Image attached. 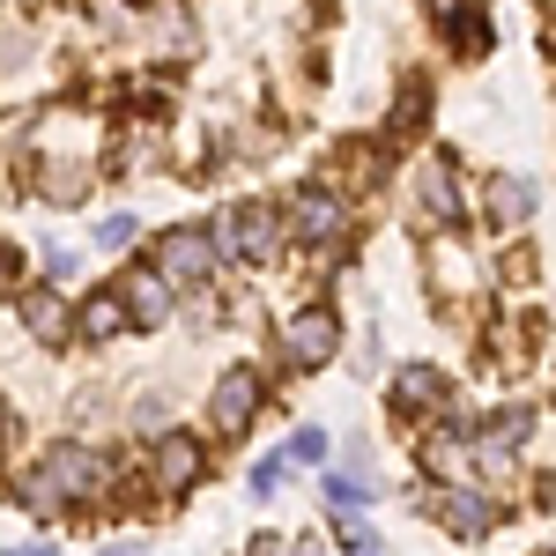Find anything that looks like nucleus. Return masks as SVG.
<instances>
[{
	"instance_id": "18",
	"label": "nucleus",
	"mask_w": 556,
	"mask_h": 556,
	"mask_svg": "<svg viewBox=\"0 0 556 556\" xmlns=\"http://www.w3.org/2000/svg\"><path fill=\"white\" fill-rule=\"evenodd\" d=\"M445 38H453V52H490V15H482V8H475V0H460V8H453V15H445Z\"/></svg>"
},
{
	"instance_id": "16",
	"label": "nucleus",
	"mask_w": 556,
	"mask_h": 556,
	"mask_svg": "<svg viewBox=\"0 0 556 556\" xmlns=\"http://www.w3.org/2000/svg\"><path fill=\"white\" fill-rule=\"evenodd\" d=\"M371 497H379V475L364 468V445H356V453H349V468L327 475V505H334V513H364Z\"/></svg>"
},
{
	"instance_id": "22",
	"label": "nucleus",
	"mask_w": 556,
	"mask_h": 556,
	"mask_svg": "<svg viewBox=\"0 0 556 556\" xmlns=\"http://www.w3.org/2000/svg\"><path fill=\"white\" fill-rule=\"evenodd\" d=\"M134 430H141V438H164V430H172V401H164V393H141V401H134Z\"/></svg>"
},
{
	"instance_id": "7",
	"label": "nucleus",
	"mask_w": 556,
	"mask_h": 556,
	"mask_svg": "<svg viewBox=\"0 0 556 556\" xmlns=\"http://www.w3.org/2000/svg\"><path fill=\"white\" fill-rule=\"evenodd\" d=\"M260 401H267V379H260L253 364H230L223 379H215V393H208V416H215V430H253V416H260Z\"/></svg>"
},
{
	"instance_id": "13",
	"label": "nucleus",
	"mask_w": 556,
	"mask_h": 556,
	"mask_svg": "<svg viewBox=\"0 0 556 556\" xmlns=\"http://www.w3.org/2000/svg\"><path fill=\"white\" fill-rule=\"evenodd\" d=\"M119 304H127V327L156 334V327L172 319V282H164L156 267H134L127 282H119Z\"/></svg>"
},
{
	"instance_id": "32",
	"label": "nucleus",
	"mask_w": 556,
	"mask_h": 556,
	"mask_svg": "<svg viewBox=\"0 0 556 556\" xmlns=\"http://www.w3.org/2000/svg\"><path fill=\"white\" fill-rule=\"evenodd\" d=\"M290 556H327V549H319V542H312V534H304V542H290Z\"/></svg>"
},
{
	"instance_id": "9",
	"label": "nucleus",
	"mask_w": 556,
	"mask_h": 556,
	"mask_svg": "<svg viewBox=\"0 0 556 556\" xmlns=\"http://www.w3.org/2000/svg\"><path fill=\"white\" fill-rule=\"evenodd\" d=\"M416 201L438 230H460L468 223V201H460V178H453V156H424L416 164Z\"/></svg>"
},
{
	"instance_id": "14",
	"label": "nucleus",
	"mask_w": 556,
	"mask_h": 556,
	"mask_svg": "<svg viewBox=\"0 0 556 556\" xmlns=\"http://www.w3.org/2000/svg\"><path fill=\"white\" fill-rule=\"evenodd\" d=\"M445 371H430V364H401L393 371V408L401 416H430V408H445Z\"/></svg>"
},
{
	"instance_id": "15",
	"label": "nucleus",
	"mask_w": 556,
	"mask_h": 556,
	"mask_svg": "<svg viewBox=\"0 0 556 556\" xmlns=\"http://www.w3.org/2000/svg\"><path fill=\"white\" fill-rule=\"evenodd\" d=\"M527 438H534V408H497L490 424L475 430V453H482V460H519Z\"/></svg>"
},
{
	"instance_id": "8",
	"label": "nucleus",
	"mask_w": 556,
	"mask_h": 556,
	"mask_svg": "<svg viewBox=\"0 0 556 556\" xmlns=\"http://www.w3.org/2000/svg\"><path fill=\"white\" fill-rule=\"evenodd\" d=\"M89 156H75V149H30V186H38L52 208H75L89 193Z\"/></svg>"
},
{
	"instance_id": "25",
	"label": "nucleus",
	"mask_w": 556,
	"mask_h": 556,
	"mask_svg": "<svg viewBox=\"0 0 556 556\" xmlns=\"http://www.w3.org/2000/svg\"><path fill=\"white\" fill-rule=\"evenodd\" d=\"M75 267H83V253H75V245H45V282H67Z\"/></svg>"
},
{
	"instance_id": "19",
	"label": "nucleus",
	"mask_w": 556,
	"mask_h": 556,
	"mask_svg": "<svg viewBox=\"0 0 556 556\" xmlns=\"http://www.w3.org/2000/svg\"><path fill=\"white\" fill-rule=\"evenodd\" d=\"M430 475H438V482H468V445H460V438H453V430H445V438H430Z\"/></svg>"
},
{
	"instance_id": "3",
	"label": "nucleus",
	"mask_w": 556,
	"mask_h": 556,
	"mask_svg": "<svg viewBox=\"0 0 556 556\" xmlns=\"http://www.w3.org/2000/svg\"><path fill=\"white\" fill-rule=\"evenodd\" d=\"M149 267H156L172 290H208L215 275H223V253H215V238L201 230V223H178V230H164V238H156Z\"/></svg>"
},
{
	"instance_id": "26",
	"label": "nucleus",
	"mask_w": 556,
	"mask_h": 556,
	"mask_svg": "<svg viewBox=\"0 0 556 556\" xmlns=\"http://www.w3.org/2000/svg\"><path fill=\"white\" fill-rule=\"evenodd\" d=\"M15 290H23V253L0 245V298H15Z\"/></svg>"
},
{
	"instance_id": "4",
	"label": "nucleus",
	"mask_w": 556,
	"mask_h": 556,
	"mask_svg": "<svg viewBox=\"0 0 556 556\" xmlns=\"http://www.w3.org/2000/svg\"><path fill=\"white\" fill-rule=\"evenodd\" d=\"M334 349H342V319H334L327 304H304L298 319L282 327V364H290V371H327Z\"/></svg>"
},
{
	"instance_id": "12",
	"label": "nucleus",
	"mask_w": 556,
	"mask_h": 556,
	"mask_svg": "<svg viewBox=\"0 0 556 556\" xmlns=\"http://www.w3.org/2000/svg\"><path fill=\"white\" fill-rule=\"evenodd\" d=\"M534 208H542L534 178H519V172H490V178H482V215H490L497 230H519Z\"/></svg>"
},
{
	"instance_id": "11",
	"label": "nucleus",
	"mask_w": 556,
	"mask_h": 556,
	"mask_svg": "<svg viewBox=\"0 0 556 556\" xmlns=\"http://www.w3.org/2000/svg\"><path fill=\"white\" fill-rule=\"evenodd\" d=\"M201 468H208V460H201V445H193V438H178V430L149 445V482H156L164 497H178V490H193V482H201Z\"/></svg>"
},
{
	"instance_id": "17",
	"label": "nucleus",
	"mask_w": 556,
	"mask_h": 556,
	"mask_svg": "<svg viewBox=\"0 0 556 556\" xmlns=\"http://www.w3.org/2000/svg\"><path fill=\"white\" fill-rule=\"evenodd\" d=\"M75 334H89V342H119V334H134V327H127V304H119V290H97V298L75 312Z\"/></svg>"
},
{
	"instance_id": "31",
	"label": "nucleus",
	"mask_w": 556,
	"mask_h": 556,
	"mask_svg": "<svg viewBox=\"0 0 556 556\" xmlns=\"http://www.w3.org/2000/svg\"><path fill=\"white\" fill-rule=\"evenodd\" d=\"M0 556H60L52 542H30V549H0Z\"/></svg>"
},
{
	"instance_id": "24",
	"label": "nucleus",
	"mask_w": 556,
	"mask_h": 556,
	"mask_svg": "<svg viewBox=\"0 0 556 556\" xmlns=\"http://www.w3.org/2000/svg\"><path fill=\"white\" fill-rule=\"evenodd\" d=\"M119 149H127V164H149V156L164 149V134H156V127H127V141H119Z\"/></svg>"
},
{
	"instance_id": "28",
	"label": "nucleus",
	"mask_w": 556,
	"mask_h": 556,
	"mask_svg": "<svg viewBox=\"0 0 556 556\" xmlns=\"http://www.w3.org/2000/svg\"><path fill=\"white\" fill-rule=\"evenodd\" d=\"M275 482H282V460H260V468H253V490H260V497H275Z\"/></svg>"
},
{
	"instance_id": "5",
	"label": "nucleus",
	"mask_w": 556,
	"mask_h": 556,
	"mask_svg": "<svg viewBox=\"0 0 556 556\" xmlns=\"http://www.w3.org/2000/svg\"><path fill=\"white\" fill-rule=\"evenodd\" d=\"M430 513H438L445 534H460V542H482V534L505 519L497 497H482V490H468V482H438V490H430Z\"/></svg>"
},
{
	"instance_id": "27",
	"label": "nucleus",
	"mask_w": 556,
	"mask_h": 556,
	"mask_svg": "<svg viewBox=\"0 0 556 556\" xmlns=\"http://www.w3.org/2000/svg\"><path fill=\"white\" fill-rule=\"evenodd\" d=\"M30 60V38L23 30H0V67H23Z\"/></svg>"
},
{
	"instance_id": "23",
	"label": "nucleus",
	"mask_w": 556,
	"mask_h": 556,
	"mask_svg": "<svg viewBox=\"0 0 556 556\" xmlns=\"http://www.w3.org/2000/svg\"><path fill=\"white\" fill-rule=\"evenodd\" d=\"M334 534H342L349 556H379V534L364 527V513H334Z\"/></svg>"
},
{
	"instance_id": "10",
	"label": "nucleus",
	"mask_w": 556,
	"mask_h": 556,
	"mask_svg": "<svg viewBox=\"0 0 556 556\" xmlns=\"http://www.w3.org/2000/svg\"><path fill=\"white\" fill-rule=\"evenodd\" d=\"M15 312H23V334L30 342H67L75 334V312L60 304V282H38V290H15Z\"/></svg>"
},
{
	"instance_id": "2",
	"label": "nucleus",
	"mask_w": 556,
	"mask_h": 556,
	"mask_svg": "<svg viewBox=\"0 0 556 556\" xmlns=\"http://www.w3.org/2000/svg\"><path fill=\"white\" fill-rule=\"evenodd\" d=\"M208 238H215V253L223 260H275L282 253V208H267V201H238V208H223L208 223Z\"/></svg>"
},
{
	"instance_id": "29",
	"label": "nucleus",
	"mask_w": 556,
	"mask_h": 556,
	"mask_svg": "<svg viewBox=\"0 0 556 556\" xmlns=\"http://www.w3.org/2000/svg\"><path fill=\"white\" fill-rule=\"evenodd\" d=\"M104 556H149V542L141 534H119V542H104Z\"/></svg>"
},
{
	"instance_id": "33",
	"label": "nucleus",
	"mask_w": 556,
	"mask_h": 556,
	"mask_svg": "<svg viewBox=\"0 0 556 556\" xmlns=\"http://www.w3.org/2000/svg\"><path fill=\"white\" fill-rule=\"evenodd\" d=\"M453 8H460V0H430V15H438V23H445V15H453Z\"/></svg>"
},
{
	"instance_id": "30",
	"label": "nucleus",
	"mask_w": 556,
	"mask_h": 556,
	"mask_svg": "<svg viewBox=\"0 0 556 556\" xmlns=\"http://www.w3.org/2000/svg\"><path fill=\"white\" fill-rule=\"evenodd\" d=\"M253 556H290V542H282V534H260V542H253Z\"/></svg>"
},
{
	"instance_id": "20",
	"label": "nucleus",
	"mask_w": 556,
	"mask_h": 556,
	"mask_svg": "<svg viewBox=\"0 0 556 556\" xmlns=\"http://www.w3.org/2000/svg\"><path fill=\"white\" fill-rule=\"evenodd\" d=\"M97 245H104V253H134V245H141V215H127V208L97 215Z\"/></svg>"
},
{
	"instance_id": "21",
	"label": "nucleus",
	"mask_w": 556,
	"mask_h": 556,
	"mask_svg": "<svg viewBox=\"0 0 556 556\" xmlns=\"http://www.w3.org/2000/svg\"><path fill=\"white\" fill-rule=\"evenodd\" d=\"M282 460H290V468H327V430L298 424V430H290V445H282Z\"/></svg>"
},
{
	"instance_id": "6",
	"label": "nucleus",
	"mask_w": 556,
	"mask_h": 556,
	"mask_svg": "<svg viewBox=\"0 0 556 556\" xmlns=\"http://www.w3.org/2000/svg\"><path fill=\"white\" fill-rule=\"evenodd\" d=\"M342 223H349V208L327 193V186H298V193H290V208H282V230H290L298 245H334V238H342Z\"/></svg>"
},
{
	"instance_id": "1",
	"label": "nucleus",
	"mask_w": 556,
	"mask_h": 556,
	"mask_svg": "<svg viewBox=\"0 0 556 556\" xmlns=\"http://www.w3.org/2000/svg\"><path fill=\"white\" fill-rule=\"evenodd\" d=\"M97 490H112V460L97 453V445H75V438H60V445H45L38 468L15 482V497H23V513H60V505H83Z\"/></svg>"
}]
</instances>
